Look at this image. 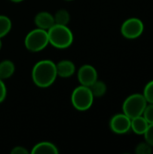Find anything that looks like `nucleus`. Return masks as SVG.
Listing matches in <instances>:
<instances>
[{
  "label": "nucleus",
  "mask_w": 153,
  "mask_h": 154,
  "mask_svg": "<svg viewBox=\"0 0 153 154\" xmlns=\"http://www.w3.org/2000/svg\"><path fill=\"white\" fill-rule=\"evenodd\" d=\"M58 77L56 63L50 60H41L32 68V79L33 83L39 88H49Z\"/></svg>",
  "instance_id": "nucleus-1"
},
{
  "label": "nucleus",
  "mask_w": 153,
  "mask_h": 154,
  "mask_svg": "<svg viewBox=\"0 0 153 154\" xmlns=\"http://www.w3.org/2000/svg\"><path fill=\"white\" fill-rule=\"evenodd\" d=\"M49 43L57 49H67L73 43L74 35L67 25L55 23L48 31Z\"/></svg>",
  "instance_id": "nucleus-2"
},
{
  "label": "nucleus",
  "mask_w": 153,
  "mask_h": 154,
  "mask_svg": "<svg viewBox=\"0 0 153 154\" xmlns=\"http://www.w3.org/2000/svg\"><path fill=\"white\" fill-rule=\"evenodd\" d=\"M49 43L48 32L46 30L36 28L27 33L24 39L26 49L32 52H38L44 50Z\"/></svg>",
  "instance_id": "nucleus-3"
},
{
  "label": "nucleus",
  "mask_w": 153,
  "mask_h": 154,
  "mask_svg": "<svg viewBox=\"0 0 153 154\" xmlns=\"http://www.w3.org/2000/svg\"><path fill=\"white\" fill-rule=\"evenodd\" d=\"M148 105L142 94L135 93L127 97L123 103V113L131 119L142 116L143 111Z\"/></svg>",
  "instance_id": "nucleus-4"
},
{
  "label": "nucleus",
  "mask_w": 153,
  "mask_h": 154,
  "mask_svg": "<svg viewBox=\"0 0 153 154\" xmlns=\"http://www.w3.org/2000/svg\"><path fill=\"white\" fill-rule=\"evenodd\" d=\"M94 96L88 87L80 85L77 87L71 94V104L78 111L88 110L94 102Z\"/></svg>",
  "instance_id": "nucleus-5"
},
{
  "label": "nucleus",
  "mask_w": 153,
  "mask_h": 154,
  "mask_svg": "<svg viewBox=\"0 0 153 154\" xmlns=\"http://www.w3.org/2000/svg\"><path fill=\"white\" fill-rule=\"evenodd\" d=\"M144 31L143 22L137 17H131L125 20L121 26L122 35L129 40L137 39Z\"/></svg>",
  "instance_id": "nucleus-6"
},
{
  "label": "nucleus",
  "mask_w": 153,
  "mask_h": 154,
  "mask_svg": "<svg viewBox=\"0 0 153 154\" xmlns=\"http://www.w3.org/2000/svg\"><path fill=\"white\" fill-rule=\"evenodd\" d=\"M132 119L125 114H117L114 116L109 123L110 129L116 134H124L131 130Z\"/></svg>",
  "instance_id": "nucleus-7"
},
{
  "label": "nucleus",
  "mask_w": 153,
  "mask_h": 154,
  "mask_svg": "<svg viewBox=\"0 0 153 154\" xmlns=\"http://www.w3.org/2000/svg\"><path fill=\"white\" fill-rule=\"evenodd\" d=\"M78 79L80 85L90 87L97 80V71L96 68L89 64L81 66L78 71Z\"/></svg>",
  "instance_id": "nucleus-8"
},
{
  "label": "nucleus",
  "mask_w": 153,
  "mask_h": 154,
  "mask_svg": "<svg viewBox=\"0 0 153 154\" xmlns=\"http://www.w3.org/2000/svg\"><path fill=\"white\" fill-rule=\"evenodd\" d=\"M34 23L37 28L48 31L52 25L55 24L54 16L47 11L40 12L34 17Z\"/></svg>",
  "instance_id": "nucleus-9"
},
{
  "label": "nucleus",
  "mask_w": 153,
  "mask_h": 154,
  "mask_svg": "<svg viewBox=\"0 0 153 154\" xmlns=\"http://www.w3.org/2000/svg\"><path fill=\"white\" fill-rule=\"evenodd\" d=\"M57 74L59 77L67 79L73 76L76 71L75 64L69 60H62L56 64Z\"/></svg>",
  "instance_id": "nucleus-10"
},
{
  "label": "nucleus",
  "mask_w": 153,
  "mask_h": 154,
  "mask_svg": "<svg viewBox=\"0 0 153 154\" xmlns=\"http://www.w3.org/2000/svg\"><path fill=\"white\" fill-rule=\"evenodd\" d=\"M32 154H58L59 149L56 145L50 142H41L33 146L31 151Z\"/></svg>",
  "instance_id": "nucleus-11"
},
{
  "label": "nucleus",
  "mask_w": 153,
  "mask_h": 154,
  "mask_svg": "<svg viewBox=\"0 0 153 154\" xmlns=\"http://www.w3.org/2000/svg\"><path fill=\"white\" fill-rule=\"evenodd\" d=\"M149 126V123L142 116L134 117L131 121V130L138 135H143Z\"/></svg>",
  "instance_id": "nucleus-12"
},
{
  "label": "nucleus",
  "mask_w": 153,
  "mask_h": 154,
  "mask_svg": "<svg viewBox=\"0 0 153 154\" xmlns=\"http://www.w3.org/2000/svg\"><path fill=\"white\" fill-rule=\"evenodd\" d=\"M15 71L14 63L10 60H4L0 62V79H7L11 78Z\"/></svg>",
  "instance_id": "nucleus-13"
},
{
  "label": "nucleus",
  "mask_w": 153,
  "mask_h": 154,
  "mask_svg": "<svg viewBox=\"0 0 153 154\" xmlns=\"http://www.w3.org/2000/svg\"><path fill=\"white\" fill-rule=\"evenodd\" d=\"M94 96V97H102L106 93V85L101 80H96L90 87H88Z\"/></svg>",
  "instance_id": "nucleus-14"
},
{
  "label": "nucleus",
  "mask_w": 153,
  "mask_h": 154,
  "mask_svg": "<svg viewBox=\"0 0 153 154\" xmlns=\"http://www.w3.org/2000/svg\"><path fill=\"white\" fill-rule=\"evenodd\" d=\"M53 16H54L55 23H57V24L68 25V23L70 21V14L66 9L58 10Z\"/></svg>",
  "instance_id": "nucleus-15"
},
{
  "label": "nucleus",
  "mask_w": 153,
  "mask_h": 154,
  "mask_svg": "<svg viewBox=\"0 0 153 154\" xmlns=\"http://www.w3.org/2000/svg\"><path fill=\"white\" fill-rule=\"evenodd\" d=\"M11 29H12V22L10 18L6 15L0 14V38L2 39L6 34H8Z\"/></svg>",
  "instance_id": "nucleus-16"
},
{
  "label": "nucleus",
  "mask_w": 153,
  "mask_h": 154,
  "mask_svg": "<svg viewBox=\"0 0 153 154\" xmlns=\"http://www.w3.org/2000/svg\"><path fill=\"white\" fill-rule=\"evenodd\" d=\"M143 97H145L147 103L149 104H153V80L149 81L144 89H143Z\"/></svg>",
  "instance_id": "nucleus-17"
},
{
  "label": "nucleus",
  "mask_w": 153,
  "mask_h": 154,
  "mask_svg": "<svg viewBox=\"0 0 153 154\" xmlns=\"http://www.w3.org/2000/svg\"><path fill=\"white\" fill-rule=\"evenodd\" d=\"M136 154H151L152 153V147L148 143H140L135 149Z\"/></svg>",
  "instance_id": "nucleus-18"
},
{
  "label": "nucleus",
  "mask_w": 153,
  "mask_h": 154,
  "mask_svg": "<svg viewBox=\"0 0 153 154\" xmlns=\"http://www.w3.org/2000/svg\"><path fill=\"white\" fill-rule=\"evenodd\" d=\"M142 116L149 124H153V104H149L146 106Z\"/></svg>",
  "instance_id": "nucleus-19"
},
{
  "label": "nucleus",
  "mask_w": 153,
  "mask_h": 154,
  "mask_svg": "<svg viewBox=\"0 0 153 154\" xmlns=\"http://www.w3.org/2000/svg\"><path fill=\"white\" fill-rule=\"evenodd\" d=\"M143 135L145 138V142L153 147V124H149V126Z\"/></svg>",
  "instance_id": "nucleus-20"
},
{
  "label": "nucleus",
  "mask_w": 153,
  "mask_h": 154,
  "mask_svg": "<svg viewBox=\"0 0 153 154\" xmlns=\"http://www.w3.org/2000/svg\"><path fill=\"white\" fill-rule=\"evenodd\" d=\"M6 94H7L6 86H5V82L3 81V79H0V104L5 99Z\"/></svg>",
  "instance_id": "nucleus-21"
},
{
  "label": "nucleus",
  "mask_w": 153,
  "mask_h": 154,
  "mask_svg": "<svg viewBox=\"0 0 153 154\" xmlns=\"http://www.w3.org/2000/svg\"><path fill=\"white\" fill-rule=\"evenodd\" d=\"M11 153L12 154H28L29 152L24 148V147H22V146H16V147H14L13 150L11 151Z\"/></svg>",
  "instance_id": "nucleus-22"
},
{
  "label": "nucleus",
  "mask_w": 153,
  "mask_h": 154,
  "mask_svg": "<svg viewBox=\"0 0 153 154\" xmlns=\"http://www.w3.org/2000/svg\"><path fill=\"white\" fill-rule=\"evenodd\" d=\"M10 1L13 3H20V2H23V0H10Z\"/></svg>",
  "instance_id": "nucleus-23"
},
{
  "label": "nucleus",
  "mask_w": 153,
  "mask_h": 154,
  "mask_svg": "<svg viewBox=\"0 0 153 154\" xmlns=\"http://www.w3.org/2000/svg\"><path fill=\"white\" fill-rule=\"evenodd\" d=\"M2 45H3V43H2V41H1V38H0V50L2 49Z\"/></svg>",
  "instance_id": "nucleus-24"
},
{
  "label": "nucleus",
  "mask_w": 153,
  "mask_h": 154,
  "mask_svg": "<svg viewBox=\"0 0 153 154\" xmlns=\"http://www.w3.org/2000/svg\"><path fill=\"white\" fill-rule=\"evenodd\" d=\"M66 1H73V0H66Z\"/></svg>",
  "instance_id": "nucleus-25"
}]
</instances>
